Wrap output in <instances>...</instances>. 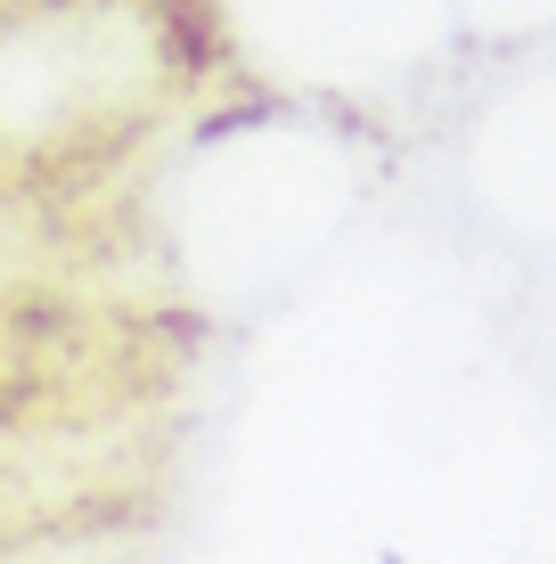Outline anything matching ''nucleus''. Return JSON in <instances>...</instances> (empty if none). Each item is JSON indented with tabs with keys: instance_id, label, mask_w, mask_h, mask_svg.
Here are the masks:
<instances>
[]
</instances>
